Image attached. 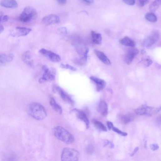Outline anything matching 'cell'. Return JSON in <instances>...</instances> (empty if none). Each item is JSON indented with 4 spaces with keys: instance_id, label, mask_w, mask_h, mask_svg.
I'll return each mask as SVG.
<instances>
[{
    "instance_id": "6da1fadb",
    "label": "cell",
    "mask_w": 161,
    "mask_h": 161,
    "mask_svg": "<svg viewBox=\"0 0 161 161\" xmlns=\"http://www.w3.org/2000/svg\"><path fill=\"white\" fill-rule=\"evenodd\" d=\"M28 113L34 118L39 120L44 119L47 116V113L44 108L40 104L34 102L28 106Z\"/></svg>"
},
{
    "instance_id": "7a4b0ae2",
    "label": "cell",
    "mask_w": 161,
    "mask_h": 161,
    "mask_svg": "<svg viewBox=\"0 0 161 161\" xmlns=\"http://www.w3.org/2000/svg\"><path fill=\"white\" fill-rule=\"evenodd\" d=\"M53 131L56 138L66 144L72 143L74 141L73 136L61 126L55 127L53 128Z\"/></svg>"
},
{
    "instance_id": "3957f363",
    "label": "cell",
    "mask_w": 161,
    "mask_h": 161,
    "mask_svg": "<svg viewBox=\"0 0 161 161\" xmlns=\"http://www.w3.org/2000/svg\"><path fill=\"white\" fill-rule=\"evenodd\" d=\"M37 17L36 10L32 7H27L24 9L20 15L19 19L23 23H27L35 20Z\"/></svg>"
},
{
    "instance_id": "277c9868",
    "label": "cell",
    "mask_w": 161,
    "mask_h": 161,
    "mask_svg": "<svg viewBox=\"0 0 161 161\" xmlns=\"http://www.w3.org/2000/svg\"><path fill=\"white\" fill-rule=\"evenodd\" d=\"M79 156V153L76 150L69 148H65L62 151L61 160L66 161H77Z\"/></svg>"
},
{
    "instance_id": "5b68a950",
    "label": "cell",
    "mask_w": 161,
    "mask_h": 161,
    "mask_svg": "<svg viewBox=\"0 0 161 161\" xmlns=\"http://www.w3.org/2000/svg\"><path fill=\"white\" fill-rule=\"evenodd\" d=\"M42 69L44 71L42 77L39 80V83L42 84L45 82L52 81L55 80L56 71L54 68H49L46 65H44Z\"/></svg>"
},
{
    "instance_id": "8992f818",
    "label": "cell",
    "mask_w": 161,
    "mask_h": 161,
    "mask_svg": "<svg viewBox=\"0 0 161 161\" xmlns=\"http://www.w3.org/2000/svg\"><path fill=\"white\" fill-rule=\"evenodd\" d=\"M159 38V32L156 31L153 32L143 41L142 45L145 47H150L158 41Z\"/></svg>"
},
{
    "instance_id": "52a82bcc",
    "label": "cell",
    "mask_w": 161,
    "mask_h": 161,
    "mask_svg": "<svg viewBox=\"0 0 161 161\" xmlns=\"http://www.w3.org/2000/svg\"><path fill=\"white\" fill-rule=\"evenodd\" d=\"M53 91L59 95L61 98L66 102L71 105H74V102L70 96L60 87L57 86H54Z\"/></svg>"
},
{
    "instance_id": "ba28073f",
    "label": "cell",
    "mask_w": 161,
    "mask_h": 161,
    "mask_svg": "<svg viewBox=\"0 0 161 161\" xmlns=\"http://www.w3.org/2000/svg\"><path fill=\"white\" fill-rule=\"evenodd\" d=\"M39 52L42 55L49 58L52 62L57 63L61 60V58L59 55L51 51L44 49H42Z\"/></svg>"
},
{
    "instance_id": "9c48e42d",
    "label": "cell",
    "mask_w": 161,
    "mask_h": 161,
    "mask_svg": "<svg viewBox=\"0 0 161 161\" xmlns=\"http://www.w3.org/2000/svg\"><path fill=\"white\" fill-rule=\"evenodd\" d=\"M71 112L75 113L78 118L85 123L87 129L89 128L90 122L86 113L83 111L76 109L72 110Z\"/></svg>"
},
{
    "instance_id": "30bf717a",
    "label": "cell",
    "mask_w": 161,
    "mask_h": 161,
    "mask_svg": "<svg viewBox=\"0 0 161 161\" xmlns=\"http://www.w3.org/2000/svg\"><path fill=\"white\" fill-rule=\"evenodd\" d=\"M32 31V29L26 28L18 27L11 31V35L14 37L25 36Z\"/></svg>"
},
{
    "instance_id": "8fae6325",
    "label": "cell",
    "mask_w": 161,
    "mask_h": 161,
    "mask_svg": "<svg viewBox=\"0 0 161 161\" xmlns=\"http://www.w3.org/2000/svg\"><path fill=\"white\" fill-rule=\"evenodd\" d=\"M60 22V18L55 14L47 15L44 17L42 20V23L46 26L58 23Z\"/></svg>"
},
{
    "instance_id": "7c38bea8",
    "label": "cell",
    "mask_w": 161,
    "mask_h": 161,
    "mask_svg": "<svg viewBox=\"0 0 161 161\" xmlns=\"http://www.w3.org/2000/svg\"><path fill=\"white\" fill-rule=\"evenodd\" d=\"M138 53L139 50L137 49L133 48L128 49L124 57V60L126 63L128 65H130Z\"/></svg>"
},
{
    "instance_id": "4fadbf2b",
    "label": "cell",
    "mask_w": 161,
    "mask_h": 161,
    "mask_svg": "<svg viewBox=\"0 0 161 161\" xmlns=\"http://www.w3.org/2000/svg\"><path fill=\"white\" fill-rule=\"evenodd\" d=\"M90 79L96 85L97 92H100L105 88L106 83L104 80L94 76H91Z\"/></svg>"
},
{
    "instance_id": "5bb4252c",
    "label": "cell",
    "mask_w": 161,
    "mask_h": 161,
    "mask_svg": "<svg viewBox=\"0 0 161 161\" xmlns=\"http://www.w3.org/2000/svg\"><path fill=\"white\" fill-rule=\"evenodd\" d=\"M14 55L12 54L0 53V67L3 66L7 63L13 61Z\"/></svg>"
},
{
    "instance_id": "9a60e30c",
    "label": "cell",
    "mask_w": 161,
    "mask_h": 161,
    "mask_svg": "<svg viewBox=\"0 0 161 161\" xmlns=\"http://www.w3.org/2000/svg\"><path fill=\"white\" fill-rule=\"evenodd\" d=\"M94 52L98 58L104 63L107 65L111 64V62L109 58L102 52L95 49Z\"/></svg>"
},
{
    "instance_id": "2e32d148",
    "label": "cell",
    "mask_w": 161,
    "mask_h": 161,
    "mask_svg": "<svg viewBox=\"0 0 161 161\" xmlns=\"http://www.w3.org/2000/svg\"><path fill=\"white\" fill-rule=\"evenodd\" d=\"M1 6L8 8H16L18 7V4L15 0H2Z\"/></svg>"
},
{
    "instance_id": "e0dca14e",
    "label": "cell",
    "mask_w": 161,
    "mask_h": 161,
    "mask_svg": "<svg viewBox=\"0 0 161 161\" xmlns=\"http://www.w3.org/2000/svg\"><path fill=\"white\" fill-rule=\"evenodd\" d=\"M23 61L25 64L30 66H32L34 65V62L31 56V53L29 51L25 52L22 56Z\"/></svg>"
},
{
    "instance_id": "ac0fdd59",
    "label": "cell",
    "mask_w": 161,
    "mask_h": 161,
    "mask_svg": "<svg viewBox=\"0 0 161 161\" xmlns=\"http://www.w3.org/2000/svg\"><path fill=\"white\" fill-rule=\"evenodd\" d=\"M98 111L104 117L106 116L108 114V107L105 101H102L100 102L98 107Z\"/></svg>"
},
{
    "instance_id": "d6986e66",
    "label": "cell",
    "mask_w": 161,
    "mask_h": 161,
    "mask_svg": "<svg viewBox=\"0 0 161 161\" xmlns=\"http://www.w3.org/2000/svg\"><path fill=\"white\" fill-rule=\"evenodd\" d=\"M119 42L122 45L132 48L134 47L136 44L133 40L127 36H126L121 39Z\"/></svg>"
},
{
    "instance_id": "ffe728a7",
    "label": "cell",
    "mask_w": 161,
    "mask_h": 161,
    "mask_svg": "<svg viewBox=\"0 0 161 161\" xmlns=\"http://www.w3.org/2000/svg\"><path fill=\"white\" fill-rule=\"evenodd\" d=\"M145 115L151 116L158 112L160 110V107L158 108L149 106L144 105Z\"/></svg>"
},
{
    "instance_id": "44dd1931",
    "label": "cell",
    "mask_w": 161,
    "mask_h": 161,
    "mask_svg": "<svg viewBox=\"0 0 161 161\" xmlns=\"http://www.w3.org/2000/svg\"><path fill=\"white\" fill-rule=\"evenodd\" d=\"M93 42L97 44H101L102 42V37L101 34L92 31L91 33Z\"/></svg>"
},
{
    "instance_id": "7402d4cb",
    "label": "cell",
    "mask_w": 161,
    "mask_h": 161,
    "mask_svg": "<svg viewBox=\"0 0 161 161\" xmlns=\"http://www.w3.org/2000/svg\"><path fill=\"white\" fill-rule=\"evenodd\" d=\"M134 118V114L130 113L121 116V120L122 123L126 124L132 121Z\"/></svg>"
},
{
    "instance_id": "603a6c76",
    "label": "cell",
    "mask_w": 161,
    "mask_h": 161,
    "mask_svg": "<svg viewBox=\"0 0 161 161\" xmlns=\"http://www.w3.org/2000/svg\"><path fill=\"white\" fill-rule=\"evenodd\" d=\"M50 104L51 106L54 111L59 114H62V108L57 103L54 98L51 97L50 98Z\"/></svg>"
},
{
    "instance_id": "cb8c5ba5",
    "label": "cell",
    "mask_w": 161,
    "mask_h": 161,
    "mask_svg": "<svg viewBox=\"0 0 161 161\" xmlns=\"http://www.w3.org/2000/svg\"><path fill=\"white\" fill-rule=\"evenodd\" d=\"M92 122L94 126L97 129L103 131H107L106 127L101 122L96 119L93 120Z\"/></svg>"
},
{
    "instance_id": "d4e9b609",
    "label": "cell",
    "mask_w": 161,
    "mask_h": 161,
    "mask_svg": "<svg viewBox=\"0 0 161 161\" xmlns=\"http://www.w3.org/2000/svg\"><path fill=\"white\" fill-rule=\"evenodd\" d=\"M161 0H155L150 5L149 9L152 12H155L159 7L161 5Z\"/></svg>"
},
{
    "instance_id": "484cf974",
    "label": "cell",
    "mask_w": 161,
    "mask_h": 161,
    "mask_svg": "<svg viewBox=\"0 0 161 161\" xmlns=\"http://www.w3.org/2000/svg\"><path fill=\"white\" fill-rule=\"evenodd\" d=\"M145 18L147 21L152 23H155L157 20L156 15L153 13H147L145 15Z\"/></svg>"
},
{
    "instance_id": "4316f807",
    "label": "cell",
    "mask_w": 161,
    "mask_h": 161,
    "mask_svg": "<svg viewBox=\"0 0 161 161\" xmlns=\"http://www.w3.org/2000/svg\"><path fill=\"white\" fill-rule=\"evenodd\" d=\"M140 63V64L143 65L144 67H148L152 64L153 61L150 59H147L142 60Z\"/></svg>"
},
{
    "instance_id": "83f0119b",
    "label": "cell",
    "mask_w": 161,
    "mask_h": 161,
    "mask_svg": "<svg viewBox=\"0 0 161 161\" xmlns=\"http://www.w3.org/2000/svg\"><path fill=\"white\" fill-rule=\"evenodd\" d=\"M60 67L62 68L69 69L73 71H75L77 70V69L75 68L68 64H64L61 63Z\"/></svg>"
},
{
    "instance_id": "f1b7e54d",
    "label": "cell",
    "mask_w": 161,
    "mask_h": 161,
    "mask_svg": "<svg viewBox=\"0 0 161 161\" xmlns=\"http://www.w3.org/2000/svg\"><path fill=\"white\" fill-rule=\"evenodd\" d=\"M112 129L113 131L122 136H127L128 135L127 133L122 132L116 127H113Z\"/></svg>"
},
{
    "instance_id": "f546056e",
    "label": "cell",
    "mask_w": 161,
    "mask_h": 161,
    "mask_svg": "<svg viewBox=\"0 0 161 161\" xmlns=\"http://www.w3.org/2000/svg\"><path fill=\"white\" fill-rule=\"evenodd\" d=\"M149 2V0H138V3L139 6L143 7L148 4Z\"/></svg>"
},
{
    "instance_id": "4dcf8cb0",
    "label": "cell",
    "mask_w": 161,
    "mask_h": 161,
    "mask_svg": "<svg viewBox=\"0 0 161 161\" xmlns=\"http://www.w3.org/2000/svg\"><path fill=\"white\" fill-rule=\"evenodd\" d=\"M126 4L129 6H133L135 3L136 0H122Z\"/></svg>"
},
{
    "instance_id": "1f68e13d",
    "label": "cell",
    "mask_w": 161,
    "mask_h": 161,
    "mask_svg": "<svg viewBox=\"0 0 161 161\" xmlns=\"http://www.w3.org/2000/svg\"><path fill=\"white\" fill-rule=\"evenodd\" d=\"M87 152L89 154H91L94 151V147L92 145H89L87 148Z\"/></svg>"
},
{
    "instance_id": "d6a6232c",
    "label": "cell",
    "mask_w": 161,
    "mask_h": 161,
    "mask_svg": "<svg viewBox=\"0 0 161 161\" xmlns=\"http://www.w3.org/2000/svg\"><path fill=\"white\" fill-rule=\"evenodd\" d=\"M58 31L60 34L63 35H66L67 34V29L65 27L59 28L58 29Z\"/></svg>"
},
{
    "instance_id": "836d02e7",
    "label": "cell",
    "mask_w": 161,
    "mask_h": 161,
    "mask_svg": "<svg viewBox=\"0 0 161 161\" xmlns=\"http://www.w3.org/2000/svg\"><path fill=\"white\" fill-rule=\"evenodd\" d=\"M150 147L151 149L153 151L157 150L159 148V146L157 144H151Z\"/></svg>"
},
{
    "instance_id": "e575fe53",
    "label": "cell",
    "mask_w": 161,
    "mask_h": 161,
    "mask_svg": "<svg viewBox=\"0 0 161 161\" xmlns=\"http://www.w3.org/2000/svg\"><path fill=\"white\" fill-rule=\"evenodd\" d=\"M57 1L60 5L62 6L65 5L67 2V0H57Z\"/></svg>"
},
{
    "instance_id": "d590c367",
    "label": "cell",
    "mask_w": 161,
    "mask_h": 161,
    "mask_svg": "<svg viewBox=\"0 0 161 161\" xmlns=\"http://www.w3.org/2000/svg\"><path fill=\"white\" fill-rule=\"evenodd\" d=\"M107 126L109 130H111L114 127L113 123L110 121L107 122Z\"/></svg>"
},
{
    "instance_id": "8d00e7d4",
    "label": "cell",
    "mask_w": 161,
    "mask_h": 161,
    "mask_svg": "<svg viewBox=\"0 0 161 161\" xmlns=\"http://www.w3.org/2000/svg\"><path fill=\"white\" fill-rule=\"evenodd\" d=\"M83 1L88 5H91L94 3L93 0H83Z\"/></svg>"
},
{
    "instance_id": "74e56055",
    "label": "cell",
    "mask_w": 161,
    "mask_h": 161,
    "mask_svg": "<svg viewBox=\"0 0 161 161\" xmlns=\"http://www.w3.org/2000/svg\"><path fill=\"white\" fill-rule=\"evenodd\" d=\"M8 16L7 15H5L3 17L2 21L3 22H6L8 21Z\"/></svg>"
},
{
    "instance_id": "f35d334b",
    "label": "cell",
    "mask_w": 161,
    "mask_h": 161,
    "mask_svg": "<svg viewBox=\"0 0 161 161\" xmlns=\"http://www.w3.org/2000/svg\"><path fill=\"white\" fill-rule=\"evenodd\" d=\"M139 149V148L138 147H136L134 149L132 153L130 155L131 156H133L137 152L138 150Z\"/></svg>"
},
{
    "instance_id": "ab89813d",
    "label": "cell",
    "mask_w": 161,
    "mask_h": 161,
    "mask_svg": "<svg viewBox=\"0 0 161 161\" xmlns=\"http://www.w3.org/2000/svg\"><path fill=\"white\" fill-rule=\"evenodd\" d=\"M4 28L3 25H0V34H1L4 31Z\"/></svg>"
},
{
    "instance_id": "60d3db41",
    "label": "cell",
    "mask_w": 161,
    "mask_h": 161,
    "mask_svg": "<svg viewBox=\"0 0 161 161\" xmlns=\"http://www.w3.org/2000/svg\"><path fill=\"white\" fill-rule=\"evenodd\" d=\"M3 13L1 12H0V25H1V23L2 21V18L3 17Z\"/></svg>"
},
{
    "instance_id": "b9f144b4",
    "label": "cell",
    "mask_w": 161,
    "mask_h": 161,
    "mask_svg": "<svg viewBox=\"0 0 161 161\" xmlns=\"http://www.w3.org/2000/svg\"><path fill=\"white\" fill-rule=\"evenodd\" d=\"M110 142L108 140L106 141L104 143V146H106L109 144Z\"/></svg>"
},
{
    "instance_id": "7bdbcfd3",
    "label": "cell",
    "mask_w": 161,
    "mask_h": 161,
    "mask_svg": "<svg viewBox=\"0 0 161 161\" xmlns=\"http://www.w3.org/2000/svg\"><path fill=\"white\" fill-rule=\"evenodd\" d=\"M109 144H110V148H114V145L113 143L110 142Z\"/></svg>"
},
{
    "instance_id": "ee69618b",
    "label": "cell",
    "mask_w": 161,
    "mask_h": 161,
    "mask_svg": "<svg viewBox=\"0 0 161 161\" xmlns=\"http://www.w3.org/2000/svg\"><path fill=\"white\" fill-rule=\"evenodd\" d=\"M144 146L145 148H146L147 145V141L146 140H145V142H144Z\"/></svg>"
}]
</instances>
